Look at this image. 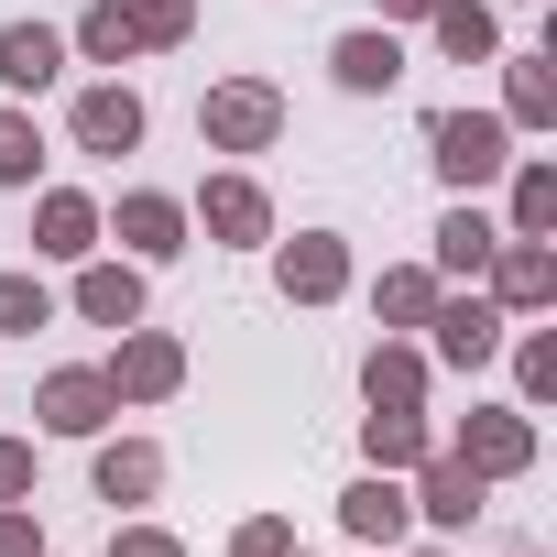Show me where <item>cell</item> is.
I'll list each match as a JSON object with an SVG mask.
<instances>
[{
    "label": "cell",
    "mask_w": 557,
    "mask_h": 557,
    "mask_svg": "<svg viewBox=\"0 0 557 557\" xmlns=\"http://www.w3.org/2000/svg\"><path fill=\"white\" fill-rule=\"evenodd\" d=\"M426 394H437V361H426V339H372L361 350V405L372 416H426Z\"/></svg>",
    "instance_id": "12"
},
{
    "label": "cell",
    "mask_w": 557,
    "mask_h": 557,
    "mask_svg": "<svg viewBox=\"0 0 557 557\" xmlns=\"http://www.w3.org/2000/svg\"><path fill=\"white\" fill-rule=\"evenodd\" d=\"M503 66V132H557V55H492Z\"/></svg>",
    "instance_id": "23"
},
{
    "label": "cell",
    "mask_w": 557,
    "mask_h": 557,
    "mask_svg": "<svg viewBox=\"0 0 557 557\" xmlns=\"http://www.w3.org/2000/svg\"><path fill=\"white\" fill-rule=\"evenodd\" d=\"M132 34H143V55L186 45V34H197V0H132Z\"/></svg>",
    "instance_id": "30"
},
{
    "label": "cell",
    "mask_w": 557,
    "mask_h": 557,
    "mask_svg": "<svg viewBox=\"0 0 557 557\" xmlns=\"http://www.w3.org/2000/svg\"><path fill=\"white\" fill-rule=\"evenodd\" d=\"M34 470H45L34 437H0V503H34Z\"/></svg>",
    "instance_id": "32"
},
{
    "label": "cell",
    "mask_w": 557,
    "mask_h": 557,
    "mask_svg": "<svg viewBox=\"0 0 557 557\" xmlns=\"http://www.w3.org/2000/svg\"><path fill=\"white\" fill-rule=\"evenodd\" d=\"M66 77V34L55 23H0V99H45Z\"/></svg>",
    "instance_id": "19"
},
{
    "label": "cell",
    "mask_w": 557,
    "mask_h": 557,
    "mask_svg": "<svg viewBox=\"0 0 557 557\" xmlns=\"http://www.w3.org/2000/svg\"><path fill=\"white\" fill-rule=\"evenodd\" d=\"M503 350H513V405L546 416V405H557V329H524V339H503Z\"/></svg>",
    "instance_id": "27"
},
{
    "label": "cell",
    "mask_w": 557,
    "mask_h": 557,
    "mask_svg": "<svg viewBox=\"0 0 557 557\" xmlns=\"http://www.w3.org/2000/svg\"><path fill=\"white\" fill-rule=\"evenodd\" d=\"M110 416H121V394H110L99 361H55V372L34 383V426H45V437H110Z\"/></svg>",
    "instance_id": "9"
},
{
    "label": "cell",
    "mask_w": 557,
    "mask_h": 557,
    "mask_svg": "<svg viewBox=\"0 0 557 557\" xmlns=\"http://www.w3.org/2000/svg\"><path fill=\"white\" fill-rule=\"evenodd\" d=\"M426 448H437V416H361V470H394L405 481Z\"/></svg>",
    "instance_id": "25"
},
{
    "label": "cell",
    "mask_w": 557,
    "mask_h": 557,
    "mask_svg": "<svg viewBox=\"0 0 557 557\" xmlns=\"http://www.w3.org/2000/svg\"><path fill=\"white\" fill-rule=\"evenodd\" d=\"M34 329H55V285H45V273H0V339H34Z\"/></svg>",
    "instance_id": "29"
},
{
    "label": "cell",
    "mask_w": 557,
    "mask_h": 557,
    "mask_svg": "<svg viewBox=\"0 0 557 557\" xmlns=\"http://www.w3.org/2000/svg\"><path fill=\"white\" fill-rule=\"evenodd\" d=\"M492 240H503V219H492L481 197H459V208L437 219V251H426V273H437V285H481V262H492Z\"/></svg>",
    "instance_id": "20"
},
{
    "label": "cell",
    "mask_w": 557,
    "mask_h": 557,
    "mask_svg": "<svg viewBox=\"0 0 557 557\" xmlns=\"http://www.w3.org/2000/svg\"><path fill=\"white\" fill-rule=\"evenodd\" d=\"M329 77H339L350 99H394V88H405V34H394V23L339 34V45H329Z\"/></svg>",
    "instance_id": "17"
},
{
    "label": "cell",
    "mask_w": 557,
    "mask_h": 557,
    "mask_svg": "<svg viewBox=\"0 0 557 557\" xmlns=\"http://www.w3.org/2000/svg\"><path fill=\"white\" fill-rule=\"evenodd\" d=\"M426 164H437V186H448V197L503 186V164H513L503 110H437V121H426Z\"/></svg>",
    "instance_id": "1"
},
{
    "label": "cell",
    "mask_w": 557,
    "mask_h": 557,
    "mask_svg": "<svg viewBox=\"0 0 557 557\" xmlns=\"http://www.w3.org/2000/svg\"><path fill=\"white\" fill-rule=\"evenodd\" d=\"M350 557H372V546H350Z\"/></svg>",
    "instance_id": "37"
},
{
    "label": "cell",
    "mask_w": 557,
    "mask_h": 557,
    "mask_svg": "<svg viewBox=\"0 0 557 557\" xmlns=\"http://www.w3.org/2000/svg\"><path fill=\"white\" fill-rule=\"evenodd\" d=\"M110 557H186V535H175V524H121Z\"/></svg>",
    "instance_id": "34"
},
{
    "label": "cell",
    "mask_w": 557,
    "mask_h": 557,
    "mask_svg": "<svg viewBox=\"0 0 557 557\" xmlns=\"http://www.w3.org/2000/svg\"><path fill=\"white\" fill-rule=\"evenodd\" d=\"M372 12H383V23H426V12H437V0H372Z\"/></svg>",
    "instance_id": "35"
},
{
    "label": "cell",
    "mask_w": 557,
    "mask_h": 557,
    "mask_svg": "<svg viewBox=\"0 0 557 557\" xmlns=\"http://www.w3.org/2000/svg\"><path fill=\"white\" fill-rule=\"evenodd\" d=\"M437 448L459 470H481V481H524L535 470V416L524 405H470L459 426H437Z\"/></svg>",
    "instance_id": "6"
},
{
    "label": "cell",
    "mask_w": 557,
    "mask_h": 557,
    "mask_svg": "<svg viewBox=\"0 0 557 557\" xmlns=\"http://www.w3.org/2000/svg\"><path fill=\"white\" fill-rule=\"evenodd\" d=\"M66 55H88V66H132V55H143L132 0H88V12H77V34H66Z\"/></svg>",
    "instance_id": "26"
},
{
    "label": "cell",
    "mask_w": 557,
    "mask_h": 557,
    "mask_svg": "<svg viewBox=\"0 0 557 557\" xmlns=\"http://www.w3.org/2000/svg\"><path fill=\"white\" fill-rule=\"evenodd\" d=\"M394 557H459V546H448V535H426V546H416V535H405V546H394Z\"/></svg>",
    "instance_id": "36"
},
{
    "label": "cell",
    "mask_w": 557,
    "mask_h": 557,
    "mask_svg": "<svg viewBox=\"0 0 557 557\" xmlns=\"http://www.w3.org/2000/svg\"><path fill=\"white\" fill-rule=\"evenodd\" d=\"M88 492H99L110 513H143V503L164 492V448H153V437H88Z\"/></svg>",
    "instance_id": "14"
},
{
    "label": "cell",
    "mask_w": 557,
    "mask_h": 557,
    "mask_svg": "<svg viewBox=\"0 0 557 557\" xmlns=\"http://www.w3.org/2000/svg\"><path fill=\"white\" fill-rule=\"evenodd\" d=\"M503 230L513 240H557V164L546 153H513L503 164Z\"/></svg>",
    "instance_id": "21"
},
{
    "label": "cell",
    "mask_w": 557,
    "mask_h": 557,
    "mask_svg": "<svg viewBox=\"0 0 557 557\" xmlns=\"http://www.w3.org/2000/svg\"><path fill=\"white\" fill-rule=\"evenodd\" d=\"M143 132H153V110H143L132 77H99V88H77V110H66V143H77V153H143Z\"/></svg>",
    "instance_id": "11"
},
{
    "label": "cell",
    "mask_w": 557,
    "mask_h": 557,
    "mask_svg": "<svg viewBox=\"0 0 557 557\" xmlns=\"http://www.w3.org/2000/svg\"><path fill=\"white\" fill-rule=\"evenodd\" d=\"M285 546H296L285 513H240V524H230V557H285Z\"/></svg>",
    "instance_id": "31"
},
{
    "label": "cell",
    "mask_w": 557,
    "mask_h": 557,
    "mask_svg": "<svg viewBox=\"0 0 557 557\" xmlns=\"http://www.w3.org/2000/svg\"><path fill=\"white\" fill-rule=\"evenodd\" d=\"M0 186H45V132H34V110L23 99H0Z\"/></svg>",
    "instance_id": "28"
},
{
    "label": "cell",
    "mask_w": 557,
    "mask_h": 557,
    "mask_svg": "<svg viewBox=\"0 0 557 557\" xmlns=\"http://www.w3.org/2000/svg\"><path fill=\"white\" fill-rule=\"evenodd\" d=\"M34 251L66 262V273H77L88 251H110V240H99V197H88V186H34Z\"/></svg>",
    "instance_id": "16"
},
{
    "label": "cell",
    "mask_w": 557,
    "mask_h": 557,
    "mask_svg": "<svg viewBox=\"0 0 557 557\" xmlns=\"http://www.w3.org/2000/svg\"><path fill=\"white\" fill-rule=\"evenodd\" d=\"M481 296L503 307V318H546L557 307V240H492V262H481Z\"/></svg>",
    "instance_id": "10"
},
{
    "label": "cell",
    "mask_w": 557,
    "mask_h": 557,
    "mask_svg": "<svg viewBox=\"0 0 557 557\" xmlns=\"http://www.w3.org/2000/svg\"><path fill=\"white\" fill-rule=\"evenodd\" d=\"M99 372H110V394H121V405H175V394H186V339L132 318V329L110 339V361H99Z\"/></svg>",
    "instance_id": "8"
},
{
    "label": "cell",
    "mask_w": 557,
    "mask_h": 557,
    "mask_svg": "<svg viewBox=\"0 0 557 557\" xmlns=\"http://www.w3.org/2000/svg\"><path fill=\"white\" fill-rule=\"evenodd\" d=\"M197 143L208 153H273V143H285V88H273V77H219L197 99Z\"/></svg>",
    "instance_id": "3"
},
{
    "label": "cell",
    "mask_w": 557,
    "mask_h": 557,
    "mask_svg": "<svg viewBox=\"0 0 557 557\" xmlns=\"http://www.w3.org/2000/svg\"><path fill=\"white\" fill-rule=\"evenodd\" d=\"M339 535H350V546H372V557H394V546L416 535V503H405V481H394V470H361V481L339 492Z\"/></svg>",
    "instance_id": "15"
},
{
    "label": "cell",
    "mask_w": 557,
    "mask_h": 557,
    "mask_svg": "<svg viewBox=\"0 0 557 557\" xmlns=\"http://www.w3.org/2000/svg\"><path fill=\"white\" fill-rule=\"evenodd\" d=\"M285 557H307V546H285Z\"/></svg>",
    "instance_id": "38"
},
{
    "label": "cell",
    "mask_w": 557,
    "mask_h": 557,
    "mask_svg": "<svg viewBox=\"0 0 557 557\" xmlns=\"http://www.w3.org/2000/svg\"><path fill=\"white\" fill-rule=\"evenodd\" d=\"M426 45H437L448 66H492V55H503V12H492V0H437V12H426Z\"/></svg>",
    "instance_id": "22"
},
{
    "label": "cell",
    "mask_w": 557,
    "mask_h": 557,
    "mask_svg": "<svg viewBox=\"0 0 557 557\" xmlns=\"http://www.w3.org/2000/svg\"><path fill=\"white\" fill-rule=\"evenodd\" d=\"M99 240H121V262L153 273V262H175L197 230H186V197H175V186H121V197L99 208Z\"/></svg>",
    "instance_id": "5"
},
{
    "label": "cell",
    "mask_w": 557,
    "mask_h": 557,
    "mask_svg": "<svg viewBox=\"0 0 557 557\" xmlns=\"http://www.w3.org/2000/svg\"><path fill=\"white\" fill-rule=\"evenodd\" d=\"M0 557H55L45 524H34V503H0Z\"/></svg>",
    "instance_id": "33"
},
{
    "label": "cell",
    "mask_w": 557,
    "mask_h": 557,
    "mask_svg": "<svg viewBox=\"0 0 557 557\" xmlns=\"http://www.w3.org/2000/svg\"><path fill=\"white\" fill-rule=\"evenodd\" d=\"M481 492H492V481H481V470H459L448 448H426V459L405 470V503H416V524H426V535H470V524H481Z\"/></svg>",
    "instance_id": "13"
},
{
    "label": "cell",
    "mask_w": 557,
    "mask_h": 557,
    "mask_svg": "<svg viewBox=\"0 0 557 557\" xmlns=\"http://www.w3.org/2000/svg\"><path fill=\"white\" fill-rule=\"evenodd\" d=\"M66 307H77L88 329H132V318H143V262L88 251V262H77V285H66Z\"/></svg>",
    "instance_id": "18"
},
{
    "label": "cell",
    "mask_w": 557,
    "mask_h": 557,
    "mask_svg": "<svg viewBox=\"0 0 557 557\" xmlns=\"http://www.w3.org/2000/svg\"><path fill=\"white\" fill-rule=\"evenodd\" d=\"M262 251H273V296L285 307H339L361 285V262H350L339 230H296V240H262Z\"/></svg>",
    "instance_id": "7"
},
{
    "label": "cell",
    "mask_w": 557,
    "mask_h": 557,
    "mask_svg": "<svg viewBox=\"0 0 557 557\" xmlns=\"http://www.w3.org/2000/svg\"><path fill=\"white\" fill-rule=\"evenodd\" d=\"M503 339H513V318H503L481 285H437V307H426V361H437V372H492Z\"/></svg>",
    "instance_id": "2"
},
{
    "label": "cell",
    "mask_w": 557,
    "mask_h": 557,
    "mask_svg": "<svg viewBox=\"0 0 557 557\" xmlns=\"http://www.w3.org/2000/svg\"><path fill=\"white\" fill-rule=\"evenodd\" d=\"M426 307H437V273H426V262H383V273H372V318H383L394 339H416Z\"/></svg>",
    "instance_id": "24"
},
{
    "label": "cell",
    "mask_w": 557,
    "mask_h": 557,
    "mask_svg": "<svg viewBox=\"0 0 557 557\" xmlns=\"http://www.w3.org/2000/svg\"><path fill=\"white\" fill-rule=\"evenodd\" d=\"M186 230H197V240H219V251H262V240H273V197H262V175H251V164H219V175H197V197H186Z\"/></svg>",
    "instance_id": "4"
}]
</instances>
